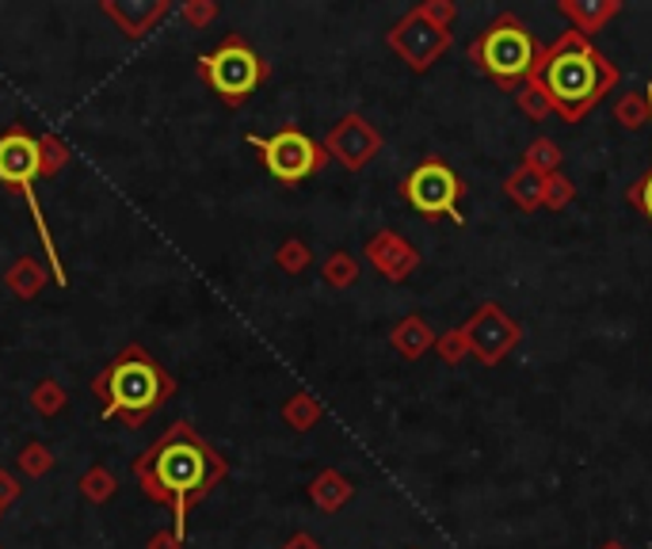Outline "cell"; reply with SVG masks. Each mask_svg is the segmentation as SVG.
Returning a JSON list of instances; mask_svg holds the SVG:
<instances>
[{"label": "cell", "instance_id": "obj_9", "mask_svg": "<svg viewBox=\"0 0 652 549\" xmlns=\"http://www.w3.org/2000/svg\"><path fill=\"white\" fill-rule=\"evenodd\" d=\"M386 42L412 73H428L431 65H435L439 57L454 46V31L431 23L420 8H409V12H404L401 20L386 31Z\"/></svg>", "mask_w": 652, "mask_h": 549}, {"label": "cell", "instance_id": "obj_31", "mask_svg": "<svg viewBox=\"0 0 652 549\" xmlns=\"http://www.w3.org/2000/svg\"><path fill=\"white\" fill-rule=\"evenodd\" d=\"M180 15H183V23H188V28L202 31V28H210L218 15H222V4H218V0H183Z\"/></svg>", "mask_w": 652, "mask_h": 549}, {"label": "cell", "instance_id": "obj_22", "mask_svg": "<svg viewBox=\"0 0 652 549\" xmlns=\"http://www.w3.org/2000/svg\"><path fill=\"white\" fill-rule=\"evenodd\" d=\"M73 160L70 141H62L57 134H39V180H54L62 176V168Z\"/></svg>", "mask_w": 652, "mask_h": 549}, {"label": "cell", "instance_id": "obj_23", "mask_svg": "<svg viewBox=\"0 0 652 549\" xmlns=\"http://www.w3.org/2000/svg\"><path fill=\"white\" fill-rule=\"evenodd\" d=\"M77 488H81L84 500L96 504V508H99V504H107L118 493V477L104 466V462H96V466H88V469L81 473Z\"/></svg>", "mask_w": 652, "mask_h": 549}, {"label": "cell", "instance_id": "obj_25", "mask_svg": "<svg viewBox=\"0 0 652 549\" xmlns=\"http://www.w3.org/2000/svg\"><path fill=\"white\" fill-rule=\"evenodd\" d=\"M611 115L622 130H645L649 126V96L645 92H622V96L614 99Z\"/></svg>", "mask_w": 652, "mask_h": 549}, {"label": "cell", "instance_id": "obj_34", "mask_svg": "<svg viewBox=\"0 0 652 549\" xmlns=\"http://www.w3.org/2000/svg\"><path fill=\"white\" fill-rule=\"evenodd\" d=\"M23 496V485H20V477H15L12 469H4L0 466V511H8L15 500Z\"/></svg>", "mask_w": 652, "mask_h": 549}, {"label": "cell", "instance_id": "obj_26", "mask_svg": "<svg viewBox=\"0 0 652 549\" xmlns=\"http://www.w3.org/2000/svg\"><path fill=\"white\" fill-rule=\"evenodd\" d=\"M561 146H557L554 138H535L527 149H523V160L519 165H527V168H535L538 176H554V172H561Z\"/></svg>", "mask_w": 652, "mask_h": 549}, {"label": "cell", "instance_id": "obj_14", "mask_svg": "<svg viewBox=\"0 0 652 549\" xmlns=\"http://www.w3.org/2000/svg\"><path fill=\"white\" fill-rule=\"evenodd\" d=\"M618 12H622V0H557V15H565L583 39H596Z\"/></svg>", "mask_w": 652, "mask_h": 549}, {"label": "cell", "instance_id": "obj_2", "mask_svg": "<svg viewBox=\"0 0 652 549\" xmlns=\"http://www.w3.org/2000/svg\"><path fill=\"white\" fill-rule=\"evenodd\" d=\"M618 65L591 39L576 35V31H561L554 42H546L530 70L527 84L546 96L549 112L561 115L565 123H583L607 92L618 88Z\"/></svg>", "mask_w": 652, "mask_h": 549}, {"label": "cell", "instance_id": "obj_3", "mask_svg": "<svg viewBox=\"0 0 652 549\" xmlns=\"http://www.w3.org/2000/svg\"><path fill=\"white\" fill-rule=\"evenodd\" d=\"M92 397L99 401L104 420L141 432L176 397V378L160 359H154L141 344H126L123 351L92 378Z\"/></svg>", "mask_w": 652, "mask_h": 549}, {"label": "cell", "instance_id": "obj_36", "mask_svg": "<svg viewBox=\"0 0 652 549\" xmlns=\"http://www.w3.org/2000/svg\"><path fill=\"white\" fill-rule=\"evenodd\" d=\"M278 549H325V546H320L317 538L309 535V530H298V535H291Z\"/></svg>", "mask_w": 652, "mask_h": 549}, {"label": "cell", "instance_id": "obj_8", "mask_svg": "<svg viewBox=\"0 0 652 549\" xmlns=\"http://www.w3.org/2000/svg\"><path fill=\"white\" fill-rule=\"evenodd\" d=\"M401 199L417 210L428 222H439V218H451L454 225H462V199H465V180L446 165L443 157H423L417 168L401 180Z\"/></svg>", "mask_w": 652, "mask_h": 549}, {"label": "cell", "instance_id": "obj_10", "mask_svg": "<svg viewBox=\"0 0 652 549\" xmlns=\"http://www.w3.org/2000/svg\"><path fill=\"white\" fill-rule=\"evenodd\" d=\"M465 340H470V355L481 367H504V359L523 344V325L507 314L499 302H485L473 309V317L462 325Z\"/></svg>", "mask_w": 652, "mask_h": 549}, {"label": "cell", "instance_id": "obj_35", "mask_svg": "<svg viewBox=\"0 0 652 549\" xmlns=\"http://www.w3.org/2000/svg\"><path fill=\"white\" fill-rule=\"evenodd\" d=\"M146 549H188V542H183L172 527H165V530H154V535L146 538Z\"/></svg>", "mask_w": 652, "mask_h": 549}, {"label": "cell", "instance_id": "obj_30", "mask_svg": "<svg viewBox=\"0 0 652 549\" xmlns=\"http://www.w3.org/2000/svg\"><path fill=\"white\" fill-rule=\"evenodd\" d=\"M576 199V183L565 172L546 176V196H541V210H565Z\"/></svg>", "mask_w": 652, "mask_h": 549}, {"label": "cell", "instance_id": "obj_33", "mask_svg": "<svg viewBox=\"0 0 652 549\" xmlns=\"http://www.w3.org/2000/svg\"><path fill=\"white\" fill-rule=\"evenodd\" d=\"M417 8L431 23H439V28H446V31H451L454 20H459V4H454V0H420Z\"/></svg>", "mask_w": 652, "mask_h": 549}, {"label": "cell", "instance_id": "obj_29", "mask_svg": "<svg viewBox=\"0 0 652 549\" xmlns=\"http://www.w3.org/2000/svg\"><path fill=\"white\" fill-rule=\"evenodd\" d=\"M435 355L446 362V367H459V362L470 359V340H465L462 325L459 328H446L443 336L435 340Z\"/></svg>", "mask_w": 652, "mask_h": 549}, {"label": "cell", "instance_id": "obj_32", "mask_svg": "<svg viewBox=\"0 0 652 549\" xmlns=\"http://www.w3.org/2000/svg\"><path fill=\"white\" fill-rule=\"evenodd\" d=\"M515 104H519V112L530 118V123H541V118H549L554 112H549L546 96H541L538 88H530V84H523L519 92H515Z\"/></svg>", "mask_w": 652, "mask_h": 549}, {"label": "cell", "instance_id": "obj_21", "mask_svg": "<svg viewBox=\"0 0 652 549\" xmlns=\"http://www.w3.org/2000/svg\"><path fill=\"white\" fill-rule=\"evenodd\" d=\"M65 404H70V390H65L57 378H39V382L31 386V409H35L42 420L62 416Z\"/></svg>", "mask_w": 652, "mask_h": 549}, {"label": "cell", "instance_id": "obj_37", "mask_svg": "<svg viewBox=\"0 0 652 549\" xmlns=\"http://www.w3.org/2000/svg\"><path fill=\"white\" fill-rule=\"evenodd\" d=\"M599 549H625V546H622V542H614V538H611V542H603Z\"/></svg>", "mask_w": 652, "mask_h": 549}, {"label": "cell", "instance_id": "obj_20", "mask_svg": "<svg viewBox=\"0 0 652 549\" xmlns=\"http://www.w3.org/2000/svg\"><path fill=\"white\" fill-rule=\"evenodd\" d=\"M359 275H362L359 260H355L351 252H344V249L328 252L325 264H320V278H325L333 291H351V286L359 283Z\"/></svg>", "mask_w": 652, "mask_h": 549}, {"label": "cell", "instance_id": "obj_17", "mask_svg": "<svg viewBox=\"0 0 652 549\" xmlns=\"http://www.w3.org/2000/svg\"><path fill=\"white\" fill-rule=\"evenodd\" d=\"M46 283H50V267L42 264L39 256H31V252L15 256L12 264H8V272H4V286H8V291H12L20 302L39 298V294L46 291Z\"/></svg>", "mask_w": 652, "mask_h": 549}, {"label": "cell", "instance_id": "obj_19", "mask_svg": "<svg viewBox=\"0 0 652 549\" xmlns=\"http://www.w3.org/2000/svg\"><path fill=\"white\" fill-rule=\"evenodd\" d=\"M278 416H283V424L291 427V432H313V427L325 420V404L317 401L313 393H306V390H298V393H291L283 401V409H278Z\"/></svg>", "mask_w": 652, "mask_h": 549}, {"label": "cell", "instance_id": "obj_15", "mask_svg": "<svg viewBox=\"0 0 652 549\" xmlns=\"http://www.w3.org/2000/svg\"><path fill=\"white\" fill-rule=\"evenodd\" d=\"M435 340H439V332L428 325V317H420V314L401 317L393 325V332H389V348L401 355V359H409V362H417L428 351H435Z\"/></svg>", "mask_w": 652, "mask_h": 549}, {"label": "cell", "instance_id": "obj_13", "mask_svg": "<svg viewBox=\"0 0 652 549\" xmlns=\"http://www.w3.org/2000/svg\"><path fill=\"white\" fill-rule=\"evenodd\" d=\"M99 12L123 31L126 39H146L149 31L160 28L168 12H172V0H99Z\"/></svg>", "mask_w": 652, "mask_h": 549}, {"label": "cell", "instance_id": "obj_4", "mask_svg": "<svg viewBox=\"0 0 652 549\" xmlns=\"http://www.w3.org/2000/svg\"><path fill=\"white\" fill-rule=\"evenodd\" d=\"M465 54H470V62L504 92H519L523 84H527L530 70H535L541 42L519 15L504 12V15H496L485 31L473 35Z\"/></svg>", "mask_w": 652, "mask_h": 549}, {"label": "cell", "instance_id": "obj_38", "mask_svg": "<svg viewBox=\"0 0 652 549\" xmlns=\"http://www.w3.org/2000/svg\"><path fill=\"white\" fill-rule=\"evenodd\" d=\"M0 519H4V511H0Z\"/></svg>", "mask_w": 652, "mask_h": 549}, {"label": "cell", "instance_id": "obj_28", "mask_svg": "<svg viewBox=\"0 0 652 549\" xmlns=\"http://www.w3.org/2000/svg\"><path fill=\"white\" fill-rule=\"evenodd\" d=\"M645 96H649V130H652V81L645 84ZM625 202H630V207L652 225V168L641 176L638 183H630V188H625Z\"/></svg>", "mask_w": 652, "mask_h": 549}, {"label": "cell", "instance_id": "obj_11", "mask_svg": "<svg viewBox=\"0 0 652 549\" xmlns=\"http://www.w3.org/2000/svg\"><path fill=\"white\" fill-rule=\"evenodd\" d=\"M320 146H325L328 160L344 165L347 172H362L370 160L382 154L386 138H382V130H378V126L370 123L367 115L347 112L344 118H336V123L328 126V134H325V141H320Z\"/></svg>", "mask_w": 652, "mask_h": 549}, {"label": "cell", "instance_id": "obj_16", "mask_svg": "<svg viewBox=\"0 0 652 549\" xmlns=\"http://www.w3.org/2000/svg\"><path fill=\"white\" fill-rule=\"evenodd\" d=\"M309 500H313V508L317 511H325V515H336V511H344L347 504L355 500V485H351V477H344L340 469H320L317 477L309 481Z\"/></svg>", "mask_w": 652, "mask_h": 549}, {"label": "cell", "instance_id": "obj_1", "mask_svg": "<svg viewBox=\"0 0 652 549\" xmlns=\"http://www.w3.org/2000/svg\"><path fill=\"white\" fill-rule=\"evenodd\" d=\"M130 469L141 496L165 504L172 511V530L188 542V515L230 477V458L207 443L191 420H176L134 458Z\"/></svg>", "mask_w": 652, "mask_h": 549}, {"label": "cell", "instance_id": "obj_18", "mask_svg": "<svg viewBox=\"0 0 652 549\" xmlns=\"http://www.w3.org/2000/svg\"><path fill=\"white\" fill-rule=\"evenodd\" d=\"M504 196L512 199L523 214H535V210H541V196H546V176H538L535 168H527V165L512 168L504 180Z\"/></svg>", "mask_w": 652, "mask_h": 549}, {"label": "cell", "instance_id": "obj_5", "mask_svg": "<svg viewBox=\"0 0 652 549\" xmlns=\"http://www.w3.org/2000/svg\"><path fill=\"white\" fill-rule=\"evenodd\" d=\"M35 180H39V138H31L28 126H8V130L0 134V188L20 196L31 207V222H35L39 244L50 260V278L65 291V286H70V275H65V264H62V256H57V244L46 225V214H42Z\"/></svg>", "mask_w": 652, "mask_h": 549}, {"label": "cell", "instance_id": "obj_7", "mask_svg": "<svg viewBox=\"0 0 652 549\" xmlns=\"http://www.w3.org/2000/svg\"><path fill=\"white\" fill-rule=\"evenodd\" d=\"M249 146L260 154V165L267 168V176H275V183H283V188H302L317 172H325L328 165L325 146L309 138L306 130H298V126H283L271 138L249 134Z\"/></svg>", "mask_w": 652, "mask_h": 549}, {"label": "cell", "instance_id": "obj_12", "mask_svg": "<svg viewBox=\"0 0 652 549\" xmlns=\"http://www.w3.org/2000/svg\"><path fill=\"white\" fill-rule=\"evenodd\" d=\"M362 256H367V264L375 267L386 283H404V278H412L420 267L417 244L397 230H378L367 244H362Z\"/></svg>", "mask_w": 652, "mask_h": 549}, {"label": "cell", "instance_id": "obj_27", "mask_svg": "<svg viewBox=\"0 0 652 549\" xmlns=\"http://www.w3.org/2000/svg\"><path fill=\"white\" fill-rule=\"evenodd\" d=\"M275 267L286 275H306L313 267V249L302 241V236H286V241L275 249Z\"/></svg>", "mask_w": 652, "mask_h": 549}, {"label": "cell", "instance_id": "obj_24", "mask_svg": "<svg viewBox=\"0 0 652 549\" xmlns=\"http://www.w3.org/2000/svg\"><path fill=\"white\" fill-rule=\"evenodd\" d=\"M57 466V458H54V451H50L46 443H39V439H31V443H23L20 446V454H15V469L23 473V477H31V481H42V477H50Z\"/></svg>", "mask_w": 652, "mask_h": 549}, {"label": "cell", "instance_id": "obj_6", "mask_svg": "<svg viewBox=\"0 0 652 549\" xmlns=\"http://www.w3.org/2000/svg\"><path fill=\"white\" fill-rule=\"evenodd\" d=\"M194 70H199V81L207 84L225 107H233V112L249 104V99L271 81V62L264 54H256V46L244 35H236V31H230L214 50L199 54Z\"/></svg>", "mask_w": 652, "mask_h": 549}]
</instances>
